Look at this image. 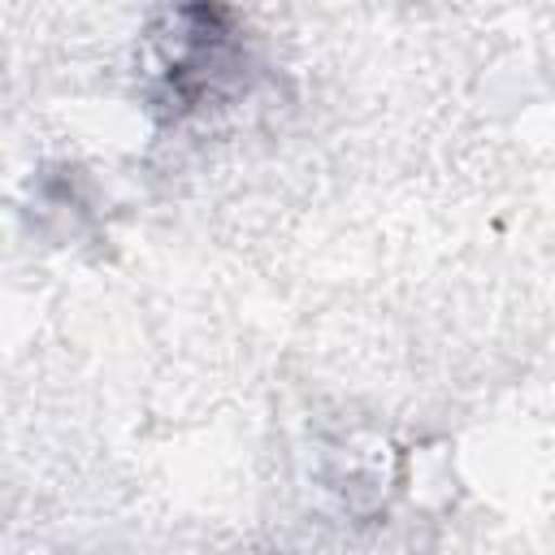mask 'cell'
Listing matches in <instances>:
<instances>
[{
  "instance_id": "cell-1",
  "label": "cell",
  "mask_w": 555,
  "mask_h": 555,
  "mask_svg": "<svg viewBox=\"0 0 555 555\" xmlns=\"http://www.w3.org/2000/svg\"><path fill=\"white\" fill-rule=\"evenodd\" d=\"M147 100L160 117L186 121L247 91V43L221 0H173L147 26Z\"/></svg>"
}]
</instances>
